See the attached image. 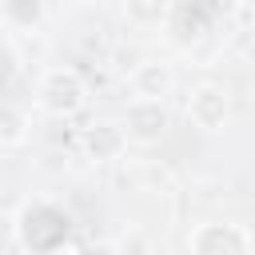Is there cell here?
Here are the masks:
<instances>
[{
	"label": "cell",
	"instance_id": "7",
	"mask_svg": "<svg viewBox=\"0 0 255 255\" xmlns=\"http://www.w3.org/2000/svg\"><path fill=\"white\" fill-rule=\"evenodd\" d=\"M175 84V72L159 60H139L131 68V88H135V100H163Z\"/></svg>",
	"mask_w": 255,
	"mask_h": 255
},
{
	"label": "cell",
	"instance_id": "12",
	"mask_svg": "<svg viewBox=\"0 0 255 255\" xmlns=\"http://www.w3.org/2000/svg\"><path fill=\"white\" fill-rule=\"evenodd\" d=\"M203 8H207L211 16H219V20H227V16H235V12L243 8V0H203Z\"/></svg>",
	"mask_w": 255,
	"mask_h": 255
},
{
	"label": "cell",
	"instance_id": "3",
	"mask_svg": "<svg viewBox=\"0 0 255 255\" xmlns=\"http://www.w3.org/2000/svg\"><path fill=\"white\" fill-rule=\"evenodd\" d=\"M120 128H124L128 143L151 147V143H159V139L167 135V128H171V112H167L163 100H131L128 112H124V124H120Z\"/></svg>",
	"mask_w": 255,
	"mask_h": 255
},
{
	"label": "cell",
	"instance_id": "13",
	"mask_svg": "<svg viewBox=\"0 0 255 255\" xmlns=\"http://www.w3.org/2000/svg\"><path fill=\"white\" fill-rule=\"evenodd\" d=\"M16 239V215H8V211H0V251L8 247Z\"/></svg>",
	"mask_w": 255,
	"mask_h": 255
},
{
	"label": "cell",
	"instance_id": "10",
	"mask_svg": "<svg viewBox=\"0 0 255 255\" xmlns=\"http://www.w3.org/2000/svg\"><path fill=\"white\" fill-rule=\"evenodd\" d=\"M28 116L16 104H0V143H24L28 139Z\"/></svg>",
	"mask_w": 255,
	"mask_h": 255
},
{
	"label": "cell",
	"instance_id": "2",
	"mask_svg": "<svg viewBox=\"0 0 255 255\" xmlns=\"http://www.w3.org/2000/svg\"><path fill=\"white\" fill-rule=\"evenodd\" d=\"M64 235H68V215L56 211V207H48V203L24 207V211L16 215V239H20L24 247H32L36 255L60 251Z\"/></svg>",
	"mask_w": 255,
	"mask_h": 255
},
{
	"label": "cell",
	"instance_id": "11",
	"mask_svg": "<svg viewBox=\"0 0 255 255\" xmlns=\"http://www.w3.org/2000/svg\"><path fill=\"white\" fill-rule=\"evenodd\" d=\"M112 251H116V255H151V239H147V231L128 227V231L112 243Z\"/></svg>",
	"mask_w": 255,
	"mask_h": 255
},
{
	"label": "cell",
	"instance_id": "6",
	"mask_svg": "<svg viewBox=\"0 0 255 255\" xmlns=\"http://www.w3.org/2000/svg\"><path fill=\"white\" fill-rule=\"evenodd\" d=\"M80 143H84V155H88V159H96V163H112V159L124 155L128 135H124V128H120L116 120H92V124L84 128Z\"/></svg>",
	"mask_w": 255,
	"mask_h": 255
},
{
	"label": "cell",
	"instance_id": "9",
	"mask_svg": "<svg viewBox=\"0 0 255 255\" xmlns=\"http://www.w3.org/2000/svg\"><path fill=\"white\" fill-rule=\"evenodd\" d=\"M4 20L12 28H40L44 24V0H4Z\"/></svg>",
	"mask_w": 255,
	"mask_h": 255
},
{
	"label": "cell",
	"instance_id": "1",
	"mask_svg": "<svg viewBox=\"0 0 255 255\" xmlns=\"http://www.w3.org/2000/svg\"><path fill=\"white\" fill-rule=\"evenodd\" d=\"M36 100H40V108H44L48 116L68 120V116H76V112L84 108L88 84H84V76H80L76 68H48V72L40 76V84H36Z\"/></svg>",
	"mask_w": 255,
	"mask_h": 255
},
{
	"label": "cell",
	"instance_id": "8",
	"mask_svg": "<svg viewBox=\"0 0 255 255\" xmlns=\"http://www.w3.org/2000/svg\"><path fill=\"white\" fill-rule=\"evenodd\" d=\"M171 12V0H124V16L135 28H155Z\"/></svg>",
	"mask_w": 255,
	"mask_h": 255
},
{
	"label": "cell",
	"instance_id": "5",
	"mask_svg": "<svg viewBox=\"0 0 255 255\" xmlns=\"http://www.w3.org/2000/svg\"><path fill=\"white\" fill-rule=\"evenodd\" d=\"M187 116H191L195 128L219 131V128L227 124V116H231V100H227L223 84H211V80H207V84H195L191 96H187Z\"/></svg>",
	"mask_w": 255,
	"mask_h": 255
},
{
	"label": "cell",
	"instance_id": "14",
	"mask_svg": "<svg viewBox=\"0 0 255 255\" xmlns=\"http://www.w3.org/2000/svg\"><path fill=\"white\" fill-rule=\"evenodd\" d=\"M76 255H116V251H112V243H88V247H80Z\"/></svg>",
	"mask_w": 255,
	"mask_h": 255
},
{
	"label": "cell",
	"instance_id": "4",
	"mask_svg": "<svg viewBox=\"0 0 255 255\" xmlns=\"http://www.w3.org/2000/svg\"><path fill=\"white\" fill-rule=\"evenodd\" d=\"M191 255H251V235L239 223H199L191 231Z\"/></svg>",
	"mask_w": 255,
	"mask_h": 255
}]
</instances>
